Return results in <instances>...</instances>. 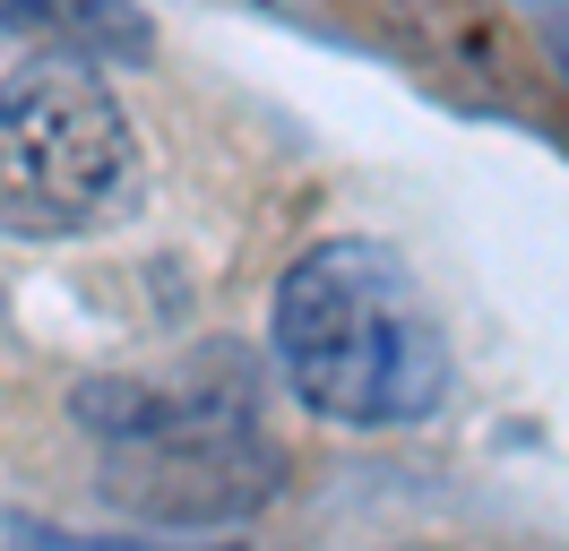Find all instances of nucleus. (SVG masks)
Wrapping results in <instances>:
<instances>
[{
	"label": "nucleus",
	"mask_w": 569,
	"mask_h": 551,
	"mask_svg": "<svg viewBox=\"0 0 569 551\" xmlns=\"http://www.w3.org/2000/svg\"><path fill=\"white\" fill-rule=\"evenodd\" d=\"M268 337L302 413L337 431H406L449 397V337L406 259L371 233L311 241L277 276Z\"/></svg>",
	"instance_id": "nucleus-1"
},
{
	"label": "nucleus",
	"mask_w": 569,
	"mask_h": 551,
	"mask_svg": "<svg viewBox=\"0 0 569 551\" xmlns=\"http://www.w3.org/2000/svg\"><path fill=\"white\" fill-rule=\"evenodd\" d=\"M130 172H139V130L96 61L43 52L0 78V233H87L121 207Z\"/></svg>",
	"instance_id": "nucleus-2"
},
{
	"label": "nucleus",
	"mask_w": 569,
	"mask_h": 551,
	"mask_svg": "<svg viewBox=\"0 0 569 551\" xmlns=\"http://www.w3.org/2000/svg\"><path fill=\"white\" fill-rule=\"evenodd\" d=\"M87 422L104 440V491L139 517L216 525L284 482V457L216 388H87Z\"/></svg>",
	"instance_id": "nucleus-3"
},
{
	"label": "nucleus",
	"mask_w": 569,
	"mask_h": 551,
	"mask_svg": "<svg viewBox=\"0 0 569 551\" xmlns=\"http://www.w3.org/2000/svg\"><path fill=\"white\" fill-rule=\"evenodd\" d=\"M0 43H43V52L104 61V52H139L147 27L121 18L112 0H0Z\"/></svg>",
	"instance_id": "nucleus-4"
},
{
	"label": "nucleus",
	"mask_w": 569,
	"mask_h": 551,
	"mask_svg": "<svg viewBox=\"0 0 569 551\" xmlns=\"http://www.w3.org/2000/svg\"><path fill=\"white\" fill-rule=\"evenodd\" d=\"M552 61H561V78H569V18L552 27Z\"/></svg>",
	"instance_id": "nucleus-5"
},
{
	"label": "nucleus",
	"mask_w": 569,
	"mask_h": 551,
	"mask_svg": "<svg viewBox=\"0 0 569 551\" xmlns=\"http://www.w3.org/2000/svg\"><path fill=\"white\" fill-rule=\"evenodd\" d=\"M406 551H449V543H406Z\"/></svg>",
	"instance_id": "nucleus-6"
}]
</instances>
